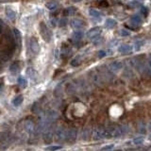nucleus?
Returning a JSON list of instances; mask_svg holds the SVG:
<instances>
[{"label": "nucleus", "mask_w": 151, "mask_h": 151, "mask_svg": "<svg viewBox=\"0 0 151 151\" xmlns=\"http://www.w3.org/2000/svg\"><path fill=\"white\" fill-rule=\"evenodd\" d=\"M110 132L108 129H103V127H98L93 132V139L94 140H101L104 138H110Z\"/></svg>", "instance_id": "f257e3e1"}, {"label": "nucleus", "mask_w": 151, "mask_h": 151, "mask_svg": "<svg viewBox=\"0 0 151 151\" xmlns=\"http://www.w3.org/2000/svg\"><path fill=\"white\" fill-rule=\"evenodd\" d=\"M40 33L42 38L44 39L46 42H48L51 41V33L48 29V27H46L45 23L40 24Z\"/></svg>", "instance_id": "f03ea898"}, {"label": "nucleus", "mask_w": 151, "mask_h": 151, "mask_svg": "<svg viewBox=\"0 0 151 151\" xmlns=\"http://www.w3.org/2000/svg\"><path fill=\"white\" fill-rule=\"evenodd\" d=\"M78 136V130L76 129H71L66 130V135H65V141H67L68 143H73V142L76 141Z\"/></svg>", "instance_id": "7ed1b4c3"}, {"label": "nucleus", "mask_w": 151, "mask_h": 151, "mask_svg": "<svg viewBox=\"0 0 151 151\" xmlns=\"http://www.w3.org/2000/svg\"><path fill=\"white\" fill-rule=\"evenodd\" d=\"M123 66H124V64H123L122 61L115 60L109 64V69H110V71L112 73H117V72H119L120 70H122Z\"/></svg>", "instance_id": "20e7f679"}, {"label": "nucleus", "mask_w": 151, "mask_h": 151, "mask_svg": "<svg viewBox=\"0 0 151 151\" xmlns=\"http://www.w3.org/2000/svg\"><path fill=\"white\" fill-rule=\"evenodd\" d=\"M101 31H102L101 27H96L91 28V29H90V30L87 32V37H88V39H90V40L96 39V38H97L99 35H100Z\"/></svg>", "instance_id": "39448f33"}, {"label": "nucleus", "mask_w": 151, "mask_h": 151, "mask_svg": "<svg viewBox=\"0 0 151 151\" xmlns=\"http://www.w3.org/2000/svg\"><path fill=\"white\" fill-rule=\"evenodd\" d=\"M29 46H30V50L33 54H38L40 52V45L35 38H31L30 39Z\"/></svg>", "instance_id": "423d86ee"}, {"label": "nucleus", "mask_w": 151, "mask_h": 151, "mask_svg": "<svg viewBox=\"0 0 151 151\" xmlns=\"http://www.w3.org/2000/svg\"><path fill=\"white\" fill-rule=\"evenodd\" d=\"M90 76H91V78L93 81L97 84V85H100L103 81V78L102 76L99 74L98 72H96V71H93V72H91V74H90Z\"/></svg>", "instance_id": "0eeeda50"}, {"label": "nucleus", "mask_w": 151, "mask_h": 151, "mask_svg": "<svg viewBox=\"0 0 151 151\" xmlns=\"http://www.w3.org/2000/svg\"><path fill=\"white\" fill-rule=\"evenodd\" d=\"M71 26H72V27L76 28V29H81V28L85 27V23L82 20H80V19L75 18L71 21Z\"/></svg>", "instance_id": "6e6552de"}, {"label": "nucleus", "mask_w": 151, "mask_h": 151, "mask_svg": "<svg viewBox=\"0 0 151 151\" xmlns=\"http://www.w3.org/2000/svg\"><path fill=\"white\" fill-rule=\"evenodd\" d=\"M65 135H66V130L64 129H58L56 131V139L60 142L65 141Z\"/></svg>", "instance_id": "1a4fd4ad"}, {"label": "nucleus", "mask_w": 151, "mask_h": 151, "mask_svg": "<svg viewBox=\"0 0 151 151\" xmlns=\"http://www.w3.org/2000/svg\"><path fill=\"white\" fill-rule=\"evenodd\" d=\"M118 51H119L121 54H127V53H130V52L132 51V46L129 45H127V44L121 45L119 47H118Z\"/></svg>", "instance_id": "9d476101"}, {"label": "nucleus", "mask_w": 151, "mask_h": 151, "mask_svg": "<svg viewBox=\"0 0 151 151\" xmlns=\"http://www.w3.org/2000/svg\"><path fill=\"white\" fill-rule=\"evenodd\" d=\"M26 73L27 75V77L32 80H36L38 78V73L36 72V70L33 69L32 67H28L26 71Z\"/></svg>", "instance_id": "9b49d317"}, {"label": "nucleus", "mask_w": 151, "mask_h": 151, "mask_svg": "<svg viewBox=\"0 0 151 151\" xmlns=\"http://www.w3.org/2000/svg\"><path fill=\"white\" fill-rule=\"evenodd\" d=\"M58 117H59V113L57 112L56 111H48V112L46 113V118H47V120H48V121L53 122Z\"/></svg>", "instance_id": "f8f14e48"}, {"label": "nucleus", "mask_w": 151, "mask_h": 151, "mask_svg": "<svg viewBox=\"0 0 151 151\" xmlns=\"http://www.w3.org/2000/svg\"><path fill=\"white\" fill-rule=\"evenodd\" d=\"M19 70H20V63H19V61H14L11 65V67H9V71H11V73L13 75L18 73Z\"/></svg>", "instance_id": "ddd939ff"}, {"label": "nucleus", "mask_w": 151, "mask_h": 151, "mask_svg": "<svg viewBox=\"0 0 151 151\" xmlns=\"http://www.w3.org/2000/svg\"><path fill=\"white\" fill-rule=\"evenodd\" d=\"M25 129L28 132V133H32L34 131L35 129V126H34V123L30 120H27L26 121V125H25Z\"/></svg>", "instance_id": "4468645a"}, {"label": "nucleus", "mask_w": 151, "mask_h": 151, "mask_svg": "<svg viewBox=\"0 0 151 151\" xmlns=\"http://www.w3.org/2000/svg\"><path fill=\"white\" fill-rule=\"evenodd\" d=\"M117 26V22L114 20V19H111V18H109L106 20L105 22V27L107 28H114Z\"/></svg>", "instance_id": "2eb2a0df"}, {"label": "nucleus", "mask_w": 151, "mask_h": 151, "mask_svg": "<svg viewBox=\"0 0 151 151\" xmlns=\"http://www.w3.org/2000/svg\"><path fill=\"white\" fill-rule=\"evenodd\" d=\"M13 34H14V39H15V41L17 42V44L21 45V42H22L21 32L19 31L17 28H14V29H13Z\"/></svg>", "instance_id": "dca6fc26"}, {"label": "nucleus", "mask_w": 151, "mask_h": 151, "mask_svg": "<svg viewBox=\"0 0 151 151\" xmlns=\"http://www.w3.org/2000/svg\"><path fill=\"white\" fill-rule=\"evenodd\" d=\"M11 139L9 132H0V143H7Z\"/></svg>", "instance_id": "f3484780"}, {"label": "nucleus", "mask_w": 151, "mask_h": 151, "mask_svg": "<svg viewBox=\"0 0 151 151\" xmlns=\"http://www.w3.org/2000/svg\"><path fill=\"white\" fill-rule=\"evenodd\" d=\"M42 138H44V141L45 143H49L52 140H53V132L52 131H46L42 135Z\"/></svg>", "instance_id": "a211bd4d"}, {"label": "nucleus", "mask_w": 151, "mask_h": 151, "mask_svg": "<svg viewBox=\"0 0 151 151\" xmlns=\"http://www.w3.org/2000/svg\"><path fill=\"white\" fill-rule=\"evenodd\" d=\"M6 14L7 16L9 17V19H11V20H14L16 17V12L12 9L11 8H7L6 9Z\"/></svg>", "instance_id": "6ab92c4d"}, {"label": "nucleus", "mask_w": 151, "mask_h": 151, "mask_svg": "<svg viewBox=\"0 0 151 151\" xmlns=\"http://www.w3.org/2000/svg\"><path fill=\"white\" fill-rule=\"evenodd\" d=\"M83 36H84L83 31H81V30H77V31H75V32L73 33L72 38H73L74 40L79 41V40H81V39H82Z\"/></svg>", "instance_id": "aec40b11"}, {"label": "nucleus", "mask_w": 151, "mask_h": 151, "mask_svg": "<svg viewBox=\"0 0 151 151\" xmlns=\"http://www.w3.org/2000/svg\"><path fill=\"white\" fill-rule=\"evenodd\" d=\"M76 12H77V9H76L75 7H69L67 9H64V15L65 16H71L73 15L74 13H76Z\"/></svg>", "instance_id": "412c9836"}, {"label": "nucleus", "mask_w": 151, "mask_h": 151, "mask_svg": "<svg viewBox=\"0 0 151 151\" xmlns=\"http://www.w3.org/2000/svg\"><path fill=\"white\" fill-rule=\"evenodd\" d=\"M23 101H24V97H23V96H17L12 100V104H13V105L15 106V107H18V106H20L21 104L23 103Z\"/></svg>", "instance_id": "4be33fe9"}, {"label": "nucleus", "mask_w": 151, "mask_h": 151, "mask_svg": "<svg viewBox=\"0 0 151 151\" xmlns=\"http://www.w3.org/2000/svg\"><path fill=\"white\" fill-rule=\"evenodd\" d=\"M89 13H90V15H91L92 17H93V18H100L101 17V12L96 11V9H90Z\"/></svg>", "instance_id": "5701e85b"}, {"label": "nucleus", "mask_w": 151, "mask_h": 151, "mask_svg": "<svg viewBox=\"0 0 151 151\" xmlns=\"http://www.w3.org/2000/svg\"><path fill=\"white\" fill-rule=\"evenodd\" d=\"M80 63H81V59H80V56H77L72 60L71 61V65L74 66V67H77Z\"/></svg>", "instance_id": "b1692460"}, {"label": "nucleus", "mask_w": 151, "mask_h": 151, "mask_svg": "<svg viewBox=\"0 0 151 151\" xmlns=\"http://www.w3.org/2000/svg\"><path fill=\"white\" fill-rule=\"evenodd\" d=\"M131 22L135 25H140L142 23V18L139 15H133L131 17Z\"/></svg>", "instance_id": "393cba45"}, {"label": "nucleus", "mask_w": 151, "mask_h": 151, "mask_svg": "<svg viewBox=\"0 0 151 151\" xmlns=\"http://www.w3.org/2000/svg\"><path fill=\"white\" fill-rule=\"evenodd\" d=\"M45 6L47 9H49V11H55V9H57V7H58V5H57L56 2H48Z\"/></svg>", "instance_id": "a878e982"}, {"label": "nucleus", "mask_w": 151, "mask_h": 151, "mask_svg": "<svg viewBox=\"0 0 151 151\" xmlns=\"http://www.w3.org/2000/svg\"><path fill=\"white\" fill-rule=\"evenodd\" d=\"M61 148H63V146L61 145H50V146H47L45 149L48 150V151H58Z\"/></svg>", "instance_id": "bb28decb"}, {"label": "nucleus", "mask_w": 151, "mask_h": 151, "mask_svg": "<svg viewBox=\"0 0 151 151\" xmlns=\"http://www.w3.org/2000/svg\"><path fill=\"white\" fill-rule=\"evenodd\" d=\"M145 61H146V66H147V69H148L150 76H151V55L145 56Z\"/></svg>", "instance_id": "cd10ccee"}, {"label": "nucleus", "mask_w": 151, "mask_h": 151, "mask_svg": "<svg viewBox=\"0 0 151 151\" xmlns=\"http://www.w3.org/2000/svg\"><path fill=\"white\" fill-rule=\"evenodd\" d=\"M144 141H145L144 137H136V138L132 140V143L134 145H141L144 143Z\"/></svg>", "instance_id": "c85d7f7f"}, {"label": "nucleus", "mask_w": 151, "mask_h": 151, "mask_svg": "<svg viewBox=\"0 0 151 151\" xmlns=\"http://www.w3.org/2000/svg\"><path fill=\"white\" fill-rule=\"evenodd\" d=\"M18 84L20 85V86H22V87H26L27 84V81L24 78L20 77L18 78Z\"/></svg>", "instance_id": "c756f323"}, {"label": "nucleus", "mask_w": 151, "mask_h": 151, "mask_svg": "<svg viewBox=\"0 0 151 151\" xmlns=\"http://www.w3.org/2000/svg\"><path fill=\"white\" fill-rule=\"evenodd\" d=\"M145 45V42H143V41H138V42H135V50L136 51H138V50H140L141 48H142V46H143Z\"/></svg>", "instance_id": "7c9ffc66"}, {"label": "nucleus", "mask_w": 151, "mask_h": 151, "mask_svg": "<svg viewBox=\"0 0 151 151\" xmlns=\"http://www.w3.org/2000/svg\"><path fill=\"white\" fill-rule=\"evenodd\" d=\"M129 6H130V7H132V8H139V7H141V5H140V3H139V2L131 1V2L129 3Z\"/></svg>", "instance_id": "2f4dec72"}, {"label": "nucleus", "mask_w": 151, "mask_h": 151, "mask_svg": "<svg viewBox=\"0 0 151 151\" xmlns=\"http://www.w3.org/2000/svg\"><path fill=\"white\" fill-rule=\"evenodd\" d=\"M114 147V145H105L102 147V150L103 151H107V150H111V148Z\"/></svg>", "instance_id": "473e14b6"}, {"label": "nucleus", "mask_w": 151, "mask_h": 151, "mask_svg": "<svg viewBox=\"0 0 151 151\" xmlns=\"http://www.w3.org/2000/svg\"><path fill=\"white\" fill-rule=\"evenodd\" d=\"M130 34V32L129 30H127V29H122L120 30V35L121 36H129Z\"/></svg>", "instance_id": "72a5a7b5"}, {"label": "nucleus", "mask_w": 151, "mask_h": 151, "mask_svg": "<svg viewBox=\"0 0 151 151\" xmlns=\"http://www.w3.org/2000/svg\"><path fill=\"white\" fill-rule=\"evenodd\" d=\"M105 56H107V52L104 50H100L98 52V57L99 58H104Z\"/></svg>", "instance_id": "f704fd0d"}, {"label": "nucleus", "mask_w": 151, "mask_h": 151, "mask_svg": "<svg viewBox=\"0 0 151 151\" xmlns=\"http://www.w3.org/2000/svg\"><path fill=\"white\" fill-rule=\"evenodd\" d=\"M59 25H60V27H64V26H66V19L65 18L61 19V20L60 21V23H59Z\"/></svg>", "instance_id": "c9c22d12"}, {"label": "nucleus", "mask_w": 151, "mask_h": 151, "mask_svg": "<svg viewBox=\"0 0 151 151\" xmlns=\"http://www.w3.org/2000/svg\"><path fill=\"white\" fill-rule=\"evenodd\" d=\"M5 28V25H4V22L2 20H0V33H1Z\"/></svg>", "instance_id": "e433bc0d"}, {"label": "nucleus", "mask_w": 151, "mask_h": 151, "mask_svg": "<svg viewBox=\"0 0 151 151\" xmlns=\"http://www.w3.org/2000/svg\"><path fill=\"white\" fill-rule=\"evenodd\" d=\"M142 13L144 14V15H146V14H147V9L146 8H145V7H142Z\"/></svg>", "instance_id": "4c0bfd02"}, {"label": "nucleus", "mask_w": 151, "mask_h": 151, "mask_svg": "<svg viewBox=\"0 0 151 151\" xmlns=\"http://www.w3.org/2000/svg\"><path fill=\"white\" fill-rule=\"evenodd\" d=\"M126 151H135L134 149H127Z\"/></svg>", "instance_id": "58836bf2"}, {"label": "nucleus", "mask_w": 151, "mask_h": 151, "mask_svg": "<svg viewBox=\"0 0 151 151\" xmlns=\"http://www.w3.org/2000/svg\"><path fill=\"white\" fill-rule=\"evenodd\" d=\"M74 2H79V1H81V0H73Z\"/></svg>", "instance_id": "ea45409f"}, {"label": "nucleus", "mask_w": 151, "mask_h": 151, "mask_svg": "<svg viewBox=\"0 0 151 151\" xmlns=\"http://www.w3.org/2000/svg\"><path fill=\"white\" fill-rule=\"evenodd\" d=\"M148 139H149V141H151V135H150V136L148 137Z\"/></svg>", "instance_id": "a19ab883"}, {"label": "nucleus", "mask_w": 151, "mask_h": 151, "mask_svg": "<svg viewBox=\"0 0 151 151\" xmlns=\"http://www.w3.org/2000/svg\"><path fill=\"white\" fill-rule=\"evenodd\" d=\"M1 87H2V83H0V89H1Z\"/></svg>", "instance_id": "79ce46f5"}]
</instances>
